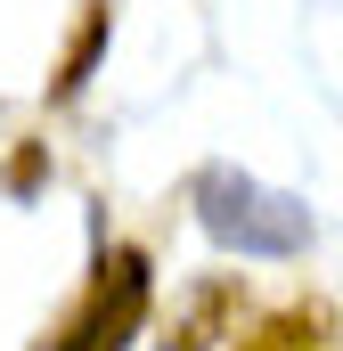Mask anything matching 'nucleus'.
<instances>
[{"label": "nucleus", "instance_id": "nucleus-3", "mask_svg": "<svg viewBox=\"0 0 343 351\" xmlns=\"http://www.w3.org/2000/svg\"><path fill=\"white\" fill-rule=\"evenodd\" d=\"M237 351H327V311H278Z\"/></svg>", "mask_w": 343, "mask_h": 351}, {"label": "nucleus", "instance_id": "nucleus-1", "mask_svg": "<svg viewBox=\"0 0 343 351\" xmlns=\"http://www.w3.org/2000/svg\"><path fill=\"white\" fill-rule=\"evenodd\" d=\"M196 213H204V229H213L221 245L261 254V262H278V254H294V245L311 237L303 204H294V196H270V188H254L246 172H204V188H196Z\"/></svg>", "mask_w": 343, "mask_h": 351}, {"label": "nucleus", "instance_id": "nucleus-2", "mask_svg": "<svg viewBox=\"0 0 343 351\" xmlns=\"http://www.w3.org/2000/svg\"><path fill=\"white\" fill-rule=\"evenodd\" d=\"M147 311V262L139 254H106L98 262V286H90L82 319L66 327V351H115Z\"/></svg>", "mask_w": 343, "mask_h": 351}, {"label": "nucleus", "instance_id": "nucleus-4", "mask_svg": "<svg viewBox=\"0 0 343 351\" xmlns=\"http://www.w3.org/2000/svg\"><path fill=\"white\" fill-rule=\"evenodd\" d=\"M98 41H106V8L90 16V33L74 41V58H66V74H58V90H82V82H90V58H98Z\"/></svg>", "mask_w": 343, "mask_h": 351}]
</instances>
